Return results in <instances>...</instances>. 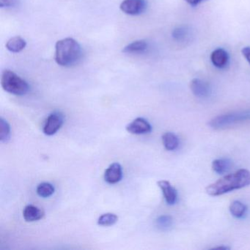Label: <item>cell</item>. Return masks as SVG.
<instances>
[{
    "label": "cell",
    "mask_w": 250,
    "mask_h": 250,
    "mask_svg": "<svg viewBox=\"0 0 250 250\" xmlns=\"http://www.w3.org/2000/svg\"><path fill=\"white\" fill-rule=\"evenodd\" d=\"M250 185V171L241 169L233 173L222 177L216 182L208 186L206 190L208 195L216 197Z\"/></svg>",
    "instance_id": "obj_1"
},
{
    "label": "cell",
    "mask_w": 250,
    "mask_h": 250,
    "mask_svg": "<svg viewBox=\"0 0 250 250\" xmlns=\"http://www.w3.org/2000/svg\"><path fill=\"white\" fill-rule=\"evenodd\" d=\"M83 52L80 43L71 38L58 41L55 45V61L62 67H71L81 61Z\"/></svg>",
    "instance_id": "obj_2"
},
{
    "label": "cell",
    "mask_w": 250,
    "mask_h": 250,
    "mask_svg": "<svg viewBox=\"0 0 250 250\" xmlns=\"http://www.w3.org/2000/svg\"><path fill=\"white\" fill-rule=\"evenodd\" d=\"M1 84L4 90L16 96H24L30 90L28 83L11 70L2 72Z\"/></svg>",
    "instance_id": "obj_3"
},
{
    "label": "cell",
    "mask_w": 250,
    "mask_h": 250,
    "mask_svg": "<svg viewBox=\"0 0 250 250\" xmlns=\"http://www.w3.org/2000/svg\"><path fill=\"white\" fill-rule=\"evenodd\" d=\"M250 121V110L239 111L218 115L209 122V125L213 129H223Z\"/></svg>",
    "instance_id": "obj_4"
},
{
    "label": "cell",
    "mask_w": 250,
    "mask_h": 250,
    "mask_svg": "<svg viewBox=\"0 0 250 250\" xmlns=\"http://www.w3.org/2000/svg\"><path fill=\"white\" fill-rule=\"evenodd\" d=\"M146 0H124L120 5L121 11L130 16H138L147 9Z\"/></svg>",
    "instance_id": "obj_5"
},
{
    "label": "cell",
    "mask_w": 250,
    "mask_h": 250,
    "mask_svg": "<svg viewBox=\"0 0 250 250\" xmlns=\"http://www.w3.org/2000/svg\"><path fill=\"white\" fill-rule=\"evenodd\" d=\"M64 123L63 115L60 112L51 114L43 126V133L46 135L52 136L56 134Z\"/></svg>",
    "instance_id": "obj_6"
},
{
    "label": "cell",
    "mask_w": 250,
    "mask_h": 250,
    "mask_svg": "<svg viewBox=\"0 0 250 250\" xmlns=\"http://www.w3.org/2000/svg\"><path fill=\"white\" fill-rule=\"evenodd\" d=\"M158 186L163 193L166 203L169 206L175 204L178 200V192L177 190L171 185L170 183L165 180H162L158 182Z\"/></svg>",
    "instance_id": "obj_7"
},
{
    "label": "cell",
    "mask_w": 250,
    "mask_h": 250,
    "mask_svg": "<svg viewBox=\"0 0 250 250\" xmlns=\"http://www.w3.org/2000/svg\"><path fill=\"white\" fill-rule=\"evenodd\" d=\"M150 124L144 118H138L126 126L128 132L133 134H145L151 131Z\"/></svg>",
    "instance_id": "obj_8"
},
{
    "label": "cell",
    "mask_w": 250,
    "mask_h": 250,
    "mask_svg": "<svg viewBox=\"0 0 250 250\" xmlns=\"http://www.w3.org/2000/svg\"><path fill=\"white\" fill-rule=\"evenodd\" d=\"M190 88L193 94L198 98H207L210 96L211 89L206 82L200 79H194L190 84Z\"/></svg>",
    "instance_id": "obj_9"
},
{
    "label": "cell",
    "mask_w": 250,
    "mask_h": 250,
    "mask_svg": "<svg viewBox=\"0 0 250 250\" xmlns=\"http://www.w3.org/2000/svg\"><path fill=\"white\" fill-rule=\"evenodd\" d=\"M122 178V167L119 163L112 164L105 171L104 180L108 184H117L121 181Z\"/></svg>",
    "instance_id": "obj_10"
},
{
    "label": "cell",
    "mask_w": 250,
    "mask_h": 250,
    "mask_svg": "<svg viewBox=\"0 0 250 250\" xmlns=\"http://www.w3.org/2000/svg\"><path fill=\"white\" fill-rule=\"evenodd\" d=\"M210 61L216 68L222 69L228 65L229 55L225 49H217L212 52Z\"/></svg>",
    "instance_id": "obj_11"
},
{
    "label": "cell",
    "mask_w": 250,
    "mask_h": 250,
    "mask_svg": "<svg viewBox=\"0 0 250 250\" xmlns=\"http://www.w3.org/2000/svg\"><path fill=\"white\" fill-rule=\"evenodd\" d=\"M44 216V213L42 209L33 205H29L24 208L23 216L27 222H35L40 220Z\"/></svg>",
    "instance_id": "obj_12"
},
{
    "label": "cell",
    "mask_w": 250,
    "mask_h": 250,
    "mask_svg": "<svg viewBox=\"0 0 250 250\" xmlns=\"http://www.w3.org/2000/svg\"><path fill=\"white\" fill-rule=\"evenodd\" d=\"M148 47L147 42L144 40H138L132 42L125 46L123 49V52L125 54H141L146 52Z\"/></svg>",
    "instance_id": "obj_13"
},
{
    "label": "cell",
    "mask_w": 250,
    "mask_h": 250,
    "mask_svg": "<svg viewBox=\"0 0 250 250\" xmlns=\"http://www.w3.org/2000/svg\"><path fill=\"white\" fill-rule=\"evenodd\" d=\"M26 46H27V42L20 36L11 38L6 43L7 49L12 53H19L21 52L24 50Z\"/></svg>",
    "instance_id": "obj_14"
},
{
    "label": "cell",
    "mask_w": 250,
    "mask_h": 250,
    "mask_svg": "<svg viewBox=\"0 0 250 250\" xmlns=\"http://www.w3.org/2000/svg\"><path fill=\"white\" fill-rule=\"evenodd\" d=\"M162 143L165 149L169 151L176 150L179 146L178 137L172 132H167L162 136Z\"/></svg>",
    "instance_id": "obj_15"
},
{
    "label": "cell",
    "mask_w": 250,
    "mask_h": 250,
    "mask_svg": "<svg viewBox=\"0 0 250 250\" xmlns=\"http://www.w3.org/2000/svg\"><path fill=\"white\" fill-rule=\"evenodd\" d=\"M229 212L231 215L237 219H241L245 216L247 211V207L245 204L238 200H235L229 205Z\"/></svg>",
    "instance_id": "obj_16"
},
{
    "label": "cell",
    "mask_w": 250,
    "mask_h": 250,
    "mask_svg": "<svg viewBox=\"0 0 250 250\" xmlns=\"http://www.w3.org/2000/svg\"><path fill=\"white\" fill-rule=\"evenodd\" d=\"M231 162L228 159H216L212 162V169L219 175L225 173L230 169Z\"/></svg>",
    "instance_id": "obj_17"
},
{
    "label": "cell",
    "mask_w": 250,
    "mask_h": 250,
    "mask_svg": "<svg viewBox=\"0 0 250 250\" xmlns=\"http://www.w3.org/2000/svg\"><path fill=\"white\" fill-rule=\"evenodd\" d=\"M190 29L187 26L177 27L172 31V38L177 42H184L189 37Z\"/></svg>",
    "instance_id": "obj_18"
},
{
    "label": "cell",
    "mask_w": 250,
    "mask_h": 250,
    "mask_svg": "<svg viewBox=\"0 0 250 250\" xmlns=\"http://www.w3.org/2000/svg\"><path fill=\"white\" fill-rule=\"evenodd\" d=\"M37 194L42 197H49L55 192V187L49 183H42L38 186Z\"/></svg>",
    "instance_id": "obj_19"
},
{
    "label": "cell",
    "mask_w": 250,
    "mask_h": 250,
    "mask_svg": "<svg viewBox=\"0 0 250 250\" xmlns=\"http://www.w3.org/2000/svg\"><path fill=\"white\" fill-rule=\"evenodd\" d=\"M0 140L2 143H6L11 137V126L3 118L0 120Z\"/></svg>",
    "instance_id": "obj_20"
},
{
    "label": "cell",
    "mask_w": 250,
    "mask_h": 250,
    "mask_svg": "<svg viewBox=\"0 0 250 250\" xmlns=\"http://www.w3.org/2000/svg\"><path fill=\"white\" fill-rule=\"evenodd\" d=\"M118 220V216L115 213H104L99 218L98 224L102 226H111V225H115Z\"/></svg>",
    "instance_id": "obj_21"
},
{
    "label": "cell",
    "mask_w": 250,
    "mask_h": 250,
    "mask_svg": "<svg viewBox=\"0 0 250 250\" xmlns=\"http://www.w3.org/2000/svg\"><path fill=\"white\" fill-rule=\"evenodd\" d=\"M172 224H173V219L172 216L169 215L159 216L156 220V225L161 229H168L172 226Z\"/></svg>",
    "instance_id": "obj_22"
},
{
    "label": "cell",
    "mask_w": 250,
    "mask_h": 250,
    "mask_svg": "<svg viewBox=\"0 0 250 250\" xmlns=\"http://www.w3.org/2000/svg\"><path fill=\"white\" fill-rule=\"evenodd\" d=\"M19 0H0V8H12L18 4Z\"/></svg>",
    "instance_id": "obj_23"
},
{
    "label": "cell",
    "mask_w": 250,
    "mask_h": 250,
    "mask_svg": "<svg viewBox=\"0 0 250 250\" xmlns=\"http://www.w3.org/2000/svg\"><path fill=\"white\" fill-rule=\"evenodd\" d=\"M241 53L244 55L247 62L250 64V47L247 46V47L243 48L242 50H241Z\"/></svg>",
    "instance_id": "obj_24"
},
{
    "label": "cell",
    "mask_w": 250,
    "mask_h": 250,
    "mask_svg": "<svg viewBox=\"0 0 250 250\" xmlns=\"http://www.w3.org/2000/svg\"><path fill=\"white\" fill-rule=\"evenodd\" d=\"M187 3L191 6H197V5H200L202 2L207 1V0H184Z\"/></svg>",
    "instance_id": "obj_25"
},
{
    "label": "cell",
    "mask_w": 250,
    "mask_h": 250,
    "mask_svg": "<svg viewBox=\"0 0 250 250\" xmlns=\"http://www.w3.org/2000/svg\"><path fill=\"white\" fill-rule=\"evenodd\" d=\"M213 250H229V247H215V248H213Z\"/></svg>",
    "instance_id": "obj_26"
}]
</instances>
